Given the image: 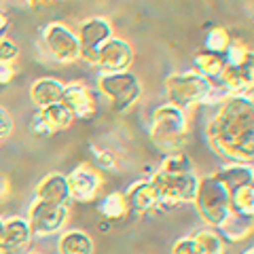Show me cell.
<instances>
[{
    "label": "cell",
    "instance_id": "6da1fadb",
    "mask_svg": "<svg viewBox=\"0 0 254 254\" xmlns=\"http://www.w3.org/2000/svg\"><path fill=\"white\" fill-rule=\"evenodd\" d=\"M210 146L229 163L254 165V106L248 95H225L205 125Z\"/></svg>",
    "mask_w": 254,
    "mask_h": 254
},
{
    "label": "cell",
    "instance_id": "7a4b0ae2",
    "mask_svg": "<svg viewBox=\"0 0 254 254\" xmlns=\"http://www.w3.org/2000/svg\"><path fill=\"white\" fill-rule=\"evenodd\" d=\"M150 142L157 150L170 155L180 153L189 142V119L187 110H182L174 104H161L153 110L148 127Z\"/></svg>",
    "mask_w": 254,
    "mask_h": 254
},
{
    "label": "cell",
    "instance_id": "3957f363",
    "mask_svg": "<svg viewBox=\"0 0 254 254\" xmlns=\"http://www.w3.org/2000/svg\"><path fill=\"white\" fill-rule=\"evenodd\" d=\"M193 203L199 218L210 229H218L231 216V193L214 174L199 178V187H197V195Z\"/></svg>",
    "mask_w": 254,
    "mask_h": 254
},
{
    "label": "cell",
    "instance_id": "277c9868",
    "mask_svg": "<svg viewBox=\"0 0 254 254\" xmlns=\"http://www.w3.org/2000/svg\"><path fill=\"white\" fill-rule=\"evenodd\" d=\"M227 66L222 70L218 83L229 95H248L254 91V51L235 41L227 51Z\"/></svg>",
    "mask_w": 254,
    "mask_h": 254
},
{
    "label": "cell",
    "instance_id": "5b68a950",
    "mask_svg": "<svg viewBox=\"0 0 254 254\" xmlns=\"http://www.w3.org/2000/svg\"><path fill=\"white\" fill-rule=\"evenodd\" d=\"M214 93V87L208 78L193 72H174L165 78V95L168 104H174L182 110L208 102Z\"/></svg>",
    "mask_w": 254,
    "mask_h": 254
},
{
    "label": "cell",
    "instance_id": "8992f818",
    "mask_svg": "<svg viewBox=\"0 0 254 254\" xmlns=\"http://www.w3.org/2000/svg\"><path fill=\"white\" fill-rule=\"evenodd\" d=\"M98 89L115 113H127L140 100L142 85L133 72L123 70V72H102L98 78Z\"/></svg>",
    "mask_w": 254,
    "mask_h": 254
},
{
    "label": "cell",
    "instance_id": "52a82bcc",
    "mask_svg": "<svg viewBox=\"0 0 254 254\" xmlns=\"http://www.w3.org/2000/svg\"><path fill=\"white\" fill-rule=\"evenodd\" d=\"M150 182L157 189L159 205L193 203L197 195V187H199V176L195 172L193 174H168V172L157 170L150 176Z\"/></svg>",
    "mask_w": 254,
    "mask_h": 254
},
{
    "label": "cell",
    "instance_id": "ba28073f",
    "mask_svg": "<svg viewBox=\"0 0 254 254\" xmlns=\"http://www.w3.org/2000/svg\"><path fill=\"white\" fill-rule=\"evenodd\" d=\"M41 45L47 55L58 64H74L81 60V43L76 32L62 21H49L41 30Z\"/></svg>",
    "mask_w": 254,
    "mask_h": 254
},
{
    "label": "cell",
    "instance_id": "9c48e42d",
    "mask_svg": "<svg viewBox=\"0 0 254 254\" xmlns=\"http://www.w3.org/2000/svg\"><path fill=\"white\" fill-rule=\"evenodd\" d=\"M70 212L68 205H58V203H47L34 199L32 205L28 208V225L32 235L36 237H51L62 233L68 225Z\"/></svg>",
    "mask_w": 254,
    "mask_h": 254
},
{
    "label": "cell",
    "instance_id": "30bf717a",
    "mask_svg": "<svg viewBox=\"0 0 254 254\" xmlns=\"http://www.w3.org/2000/svg\"><path fill=\"white\" fill-rule=\"evenodd\" d=\"M68 189H70V199L78 203H89L100 197V190L104 187V176L98 168L89 163H81L68 174Z\"/></svg>",
    "mask_w": 254,
    "mask_h": 254
},
{
    "label": "cell",
    "instance_id": "8fae6325",
    "mask_svg": "<svg viewBox=\"0 0 254 254\" xmlns=\"http://www.w3.org/2000/svg\"><path fill=\"white\" fill-rule=\"evenodd\" d=\"M78 43H81V60L95 64V53L108 38H113V26L104 17H89L78 26Z\"/></svg>",
    "mask_w": 254,
    "mask_h": 254
},
{
    "label": "cell",
    "instance_id": "7c38bea8",
    "mask_svg": "<svg viewBox=\"0 0 254 254\" xmlns=\"http://www.w3.org/2000/svg\"><path fill=\"white\" fill-rule=\"evenodd\" d=\"M133 62V49L131 45L123 41V38H108L95 53V68H100L102 72H123L129 70Z\"/></svg>",
    "mask_w": 254,
    "mask_h": 254
},
{
    "label": "cell",
    "instance_id": "4fadbf2b",
    "mask_svg": "<svg viewBox=\"0 0 254 254\" xmlns=\"http://www.w3.org/2000/svg\"><path fill=\"white\" fill-rule=\"evenodd\" d=\"M62 104L66 106L74 119H91L98 113V102L93 91L85 83H68L64 85Z\"/></svg>",
    "mask_w": 254,
    "mask_h": 254
},
{
    "label": "cell",
    "instance_id": "5bb4252c",
    "mask_svg": "<svg viewBox=\"0 0 254 254\" xmlns=\"http://www.w3.org/2000/svg\"><path fill=\"white\" fill-rule=\"evenodd\" d=\"M123 195H125L127 208L133 214H144L148 210L159 208V195L150 178H140L136 182H131L127 190H123Z\"/></svg>",
    "mask_w": 254,
    "mask_h": 254
},
{
    "label": "cell",
    "instance_id": "9a60e30c",
    "mask_svg": "<svg viewBox=\"0 0 254 254\" xmlns=\"http://www.w3.org/2000/svg\"><path fill=\"white\" fill-rule=\"evenodd\" d=\"M38 201L47 203H58V205H68L70 201V189H68V178L60 172L47 174V176L36 185L34 190Z\"/></svg>",
    "mask_w": 254,
    "mask_h": 254
},
{
    "label": "cell",
    "instance_id": "2e32d148",
    "mask_svg": "<svg viewBox=\"0 0 254 254\" xmlns=\"http://www.w3.org/2000/svg\"><path fill=\"white\" fill-rule=\"evenodd\" d=\"M32 231L26 218L21 216H13L9 220H4V231H2V240H0V248L6 254L9 252H17L23 250L32 240Z\"/></svg>",
    "mask_w": 254,
    "mask_h": 254
},
{
    "label": "cell",
    "instance_id": "e0dca14e",
    "mask_svg": "<svg viewBox=\"0 0 254 254\" xmlns=\"http://www.w3.org/2000/svg\"><path fill=\"white\" fill-rule=\"evenodd\" d=\"M225 189L229 193L233 190L242 189V187H248V185H254V165H246V163H227L222 165L220 170L214 172Z\"/></svg>",
    "mask_w": 254,
    "mask_h": 254
},
{
    "label": "cell",
    "instance_id": "ac0fdd59",
    "mask_svg": "<svg viewBox=\"0 0 254 254\" xmlns=\"http://www.w3.org/2000/svg\"><path fill=\"white\" fill-rule=\"evenodd\" d=\"M62 93H64V83L53 76L36 78L30 87V98L34 102V106L38 108H47L51 104L62 102Z\"/></svg>",
    "mask_w": 254,
    "mask_h": 254
},
{
    "label": "cell",
    "instance_id": "d6986e66",
    "mask_svg": "<svg viewBox=\"0 0 254 254\" xmlns=\"http://www.w3.org/2000/svg\"><path fill=\"white\" fill-rule=\"evenodd\" d=\"M95 244L83 229H64L58 237V254H93Z\"/></svg>",
    "mask_w": 254,
    "mask_h": 254
},
{
    "label": "cell",
    "instance_id": "ffe728a7",
    "mask_svg": "<svg viewBox=\"0 0 254 254\" xmlns=\"http://www.w3.org/2000/svg\"><path fill=\"white\" fill-rule=\"evenodd\" d=\"M216 231L225 240V244H242L254 233V218H246L231 212V216L222 222Z\"/></svg>",
    "mask_w": 254,
    "mask_h": 254
},
{
    "label": "cell",
    "instance_id": "44dd1931",
    "mask_svg": "<svg viewBox=\"0 0 254 254\" xmlns=\"http://www.w3.org/2000/svg\"><path fill=\"white\" fill-rule=\"evenodd\" d=\"M193 62H195V72L201 74L203 78H208L210 83L218 81L220 74H222V70H225V66H227V58H225V55L212 53L208 49L197 51Z\"/></svg>",
    "mask_w": 254,
    "mask_h": 254
},
{
    "label": "cell",
    "instance_id": "7402d4cb",
    "mask_svg": "<svg viewBox=\"0 0 254 254\" xmlns=\"http://www.w3.org/2000/svg\"><path fill=\"white\" fill-rule=\"evenodd\" d=\"M38 117L45 121L47 125V129L51 131V136L53 133H58V131H66L70 125H72L74 121V117L72 113L62 104V102H58V104H51V106H47V108H41L38 110Z\"/></svg>",
    "mask_w": 254,
    "mask_h": 254
},
{
    "label": "cell",
    "instance_id": "603a6c76",
    "mask_svg": "<svg viewBox=\"0 0 254 254\" xmlns=\"http://www.w3.org/2000/svg\"><path fill=\"white\" fill-rule=\"evenodd\" d=\"M98 212L102 214V218L106 220H121L129 214V208H127L125 195L123 190H113V193H106L98 199Z\"/></svg>",
    "mask_w": 254,
    "mask_h": 254
},
{
    "label": "cell",
    "instance_id": "cb8c5ba5",
    "mask_svg": "<svg viewBox=\"0 0 254 254\" xmlns=\"http://www.w3.org/2000/svg\"><path fill=\"white\" fill-rule=\"evenodd\" d=\"M199 248V254H225L227 252V244L220 237L216 229H201L195 235H190Z\"/></svg>",
    "mask_w": 254,
    "mask_h": 254
},
{
    "label": "cell",
    "instance_id": "d4e9b609",
    "mask_svg": "<svg viewBox=\"0 0 254 254\" xmlns=\"http://www.w3.org/2000/svg\"><path fill=\"white\" fill-rule=\"evenodd\" d=\"M231 212L246 218H254V185L242 187L231 193Z\"/></svg>",
    "mask_w": 254,
    "mask_h": 254
},
{
    "label": "cell",
    "instance_id": "484cf974",
    "mask_svg": "<svg viewBox=\"0 0 254 254\" xmlns=\"http://www.w3.org/2000/svg\"><path fill=\"white\" fill-rule=\"evenodd\" d=\"M231 34L225 26H214L208 34H205V49L212 51V53H220V55H227L229 47H231Z\"/></svg>",
    "mask_w": 254,
    "mask_h": 254
},
{
    "label": "cell",
    "instance_id": "4316f807",
    "mask_svg": "<svg viewBox=\"0 0 254 254\" xmlns=\"http://www.w3.org/2000/svg\"><path fill=\"white\" fill-rule=\"evenodd\" d=\"M161 172H168V174H193L195 172V165L190 161V157L185 153V150H180V153H170L165 155L161 168Z\"/></svg>",
    "mask_w": 254,
    "mask_h": 254
},
{
    "label": "cell",
    "instance_id": "83f0119b",
    "mask_svg": "<svg viewBox=\"0 0 254 254\" xmlns=\"http://www.w3.org/2000/svg\"><path fill=\"white\" fill-rule=\"evenodd\" d=\"M19 55L17 43L9 36H0V62H15Z\"/></svg>",
    "mask_w": 254,
    "mask_h": 254
},
{
    "label": "cell",
    "instance_id": "f1b7e54d",
    "mask_svg": "<svg viewBox=\"0 0 254 254\" xmlns=\"http://www.w3.org/2000/svg\"><path fill=\"white\" fill-rule=\"evenodd\" d=\"M93 168L117 170V157L110 153V150H93Z\"/></svg>",
    "mask_w": 254,
    "mask_h": 254
},
{
    "label": "cell",
    "instance_id": "f546056e",
    "mask_svg": "<svg viewBox=\"0 0 254 254\" xmlns=\"http://www.w3.org/2000/svg\"><path fill=\"white\" fill-rule=\"evenodd\" d=\"M170 254H199V248H197L193 237L187 235V237H180V240L174 242Z\"/></svg>",
    "mask_w": 254,
    "mask_h": 254
},
{
    "label": "cell",
    "instance_id": "4dcf8cb0",
    "mask_svg": "<svg viewBox=\"0 0 254 254\" xmlns=\"http://www.w3.org/2000/svg\"><path fill=\"white\" fill-rule=\"evenodd\" d=\"M17 74V62H0V87L9 85Z\"/></svg>",
    "mask_w": 254,
    "mask_h": 254
},
{
    "label": "cell",
    "instance_id": "1f68e13d",
    "mask_svg": "<svg viewBox=\"0 0 254 254\" xmlns=\"http://www.w3.org/2000/svg\"><path fill=\"white\" fill-rule=\"evenodd\" d=\"M11 131H13V119L2 106H0V142L4 138H9Z\"/></svg>",
    "mask_w": 254,
    "mask_h": 254
},
{
    "label": "cell",
    "instance_id": "d6a6232c",
    "mask_svg": "<svg viewBox=\"0 0 254 254\" xmlns=\"http://www.w3.org/2000/svg\"><path fill=\"white\" fill-rule=\"evenodd\" d=\"M11 195V182L4 174H0V201H4Z\"/></svg>",
    "mask_w": 254,
    "mask_h": 254
},
{
    "label": "cell",
    "instance_id": "836d02e7",
    "mask_svg": "<svg viewBox=\"0 0 254 254\" xmlns=\"http://www.w3.org/2000/svg\"><path fill=\"white\" fill-rule=\"evenodd\" d=\"M28 4L34 11H43V9H47V6L53 4V0H28Z\"/></svg>",
    "mask_w": 254,
    "mask_h": 254
},
{
    "label": "cell",
    "instance_id": "e575fe53",
    "mask_svg": "<svg viewBox=\"0 0 254 254\" xmlns=\"http://www.w3.org/2000/svg\"><path fill=\"white\" fill-rule=\"evenodd\" d=\"M9 23H11L9 15H6L2 9H0V36H6V30H9Z\"/></svg>",
    "mask_w": 254,
    "mask_h": 254
},
{
    "label": "cell",
    "instance_id": "d590c367",
    "mask_svg": "<svg viewBox=\"0 0 254 254\" xmlns=\"http://www.w3.org/2000/svg\"><path fill=\"white\" fill-rule=\"evenodd\" d=\"M108 231H110V220L104 218V220L100 222V233H108Z\"/></svg>",
    "mask_w": 254,
    "mask_h": 254
},
{
    "label": "cell",
    "instance_id": "8d00e7d4",
    "mask_svg": "<svg viewBox=\"0 0 254 254\" xmlns=\"http://www.w3.org/2000/svg\"><path fill=\"white\" fill-rule=\"evenodd\" d=\"M2 231H4V220L0 218V240H2Z\"/></svg>",
    "mask_w": 254,
    "mask_h": 254
},
{
    "label": "cell",
    "instance_id": "74e56055",
    "mask_svg": "<svg viewBox=\"0 0 254 254\" xmlns=\"http://www.w3.org/2000/svg\"><path fill=\"white\" fill-rule=\"evenodd\" d=\"M244 254H254V248H250V250H246Z\"/></svg>",
    "mask_w": 254,
    "mask_h": 254
},
{
    "label": "cell",
    "instance_id": "f35d334b",
    "mask_svg": "<svg viewBox=\"0 0 254 254\" xmlns=\"http://www.w3.org/2000/svg\"><path fill=\"white\" fill-rule=\"evenodd\" d=\"M30 254H43V252H30Z\"/></svg>",
    "mask_w": 254,
    "mask_h": 254
},
{
    "label": "cell",
    "instance_id": "ab89813d",
    "mask_svg": "<svg viewBox=\"0 0 254 254\" xmlns=\"http://www.w3.org/2000/svg\"><path fill=\"white\" fill-rule=\"evenodd\" d=\"M252 106H254V100H252Z\"/></svg>",
    "mask_w": 254,
    "mask_h": 254
}]
</instances>
